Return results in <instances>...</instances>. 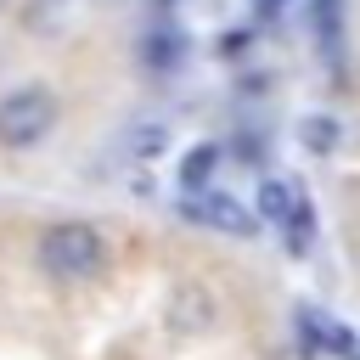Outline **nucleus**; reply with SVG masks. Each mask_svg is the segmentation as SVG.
Segmentation results:
<instances>
[{
  "instance_id": "3",
  "label": "nucleus",
  "mask_w": 360,
  "mask_h": 360,
  "mask_svg": "<svg viewBox=\"0 0 360 360\" xmlns=\"http://www.w3.org/2000/svg\"><path fill=\"white\" fill-rule=\"evenodd\" d=\"M180 214H186V219H197V225H208V231H231V236H253V231H259V225H253V214H248L236 197H219V191L186 197V202H180Z\"/></svg>"
},
{
  "instance_id": "5",
  "label": "nucleus",
  "mask_w": 360,
  "mask_h": 360,
  "mask_svg": "<svg viewBox=\"0 0 360 360\" xmlns=\"http://www.w3.org/2000/svg\"><path fill=\"white\" fill-rule=\"evenodd\" d=\"M298 326H304V338H309L315 349H332L338 360H360V338H354L349 326H338L326 309H309V304H304V309H298Z\"/></svg>"
},
{
  "instance_id": "2",
  "label": "nucleus",
  "mask_w": 360,
  "mask_h": 360,
  "mask_svg": "<svg viewBox=\"0 0 360 360\" xmlns=\"http://www.w3.org/2000/svg\"><path fill=\"white\" fill-rule=\"evenodd\" d=\"M56 129V90L45 84H17L0 96V146L6 152H28Z\"/></svg>"
},
{
  "instance_id": "1",
  "label": "nucleus",
  "mask_w": 360,
  "mask_h": 360,
  "mask_svg": "<svg viewBox=\"0 0 360 360\" xmlns=\"http://www.w3.org/2000/svg\"><path fill=\"white\" fill-rule=\"evenodd\" d=\"M39 270L56 276V281H96V276L107 270V242H101V231L84 225V219L51 225L45 242H39Z\"/></svg>"
},
{
  "instance_id": "8",
  "label": "nucleus",
  "mask_w": 360,
  "mask_h": 360,
  "mask_svg": "<svg viewBox=\"0 0 360 360\" xmlns=\"http://www.w3.org/2000/svg\"><path fill=\"white\" fill-rule=\"evenodd\" d=\"M214 163H219V146H197V152H186V163H180V186H186V191H202L208 174H214Z\"/></svg>"
},
{
  "instance_id": "10",
  "label": "nucleus",
  "mask_w": 360,
  "mask_h": 360,
  "mask_svg": "<svg viewBox=\"0 0 360 360\" xmlns=\"http://www.w3.org/2000/svg\"><path fill=\"white\" fill-rule=\"evenodd\" d=\"M281 6H287V0H259V11H264V17H276Z\"/></svg>"
},
{
  "instance_id": "6",
  "label": "nucleus",
  "mask_w": 360,
  "mask_h": 360,
  "mask_svg": "<svg viewBox=\"0 0 360 360\" xmlns=\"http://www.w3.org/2000/svg\"><path fill=\"white\" fill-rule=\"evenodd\" d=\"M292 208H298L292 186H287V180H276V174H264V180H259V214H264L270 225H287V219H292Z\"/></svg>"
},
{
  "instance_id": "4",
  "label": "nucleus",
  "mask_w": 360,
  "mask_h": 360,
  "mask_svg": "<svg viewBox=\"0 0 360 360\" xmlns=\"http://www.w3.org/2000/svg\"><path fill=\"white\" fill-rule=\"evenodd\" d=\"M214 321H219V298H214L208 287L186 281V287L169 298V332H180V338H202V332H214Z\"/></svg>"
},
{
  "instance_id": "7",
  "label": "nucleus",
  "mask_w": 360,
  "mask_h": 360,
  "mask_svg": "<svg viewBox=\"0 0 360 360\" xmlns=\"http://www.w3.org/2000/svg\"><path fill=\"white\" fill-rule=\"evenodd\" d=\"M298 141H304L309 152H332V146H338V118H326V112L298 118Z\"/></svg>"
},
{
  "instance_id": "9",
  "label": "nucleus",
  "mask_w": 360,
  "mask_h": 360,
  "mask_svg": "<svg viewBox=\"0 0 360 360\" xmlns=\"http://www.w3.org/2000/svg\"><path fill=\"white\" fill-rule=\"evenodd\" d=\"M186 56V39H169V34H152L146 39V62L152 68H169V62H180Z\"/></svg>"
}]
</instances>
